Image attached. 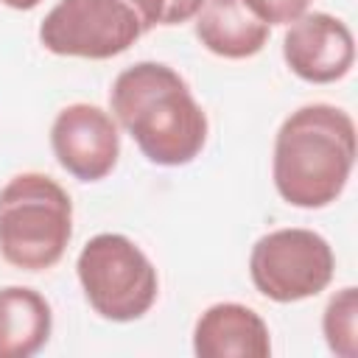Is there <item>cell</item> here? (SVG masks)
I'll return each instance as SVG.
<instances>
[{
	"mask_svg": "<svg viewBox=\"0 0 358 358\" xmlns=\"http://www.w3.org/2000/svg\"><path fill=\"white\" fill-rule=\"evenodd\" d=\"M109 106L117 126L154 165H187L207 145V112L187 81L162 62H137L120 70L109 90Z\"/></svg>",
	"mask_w": 358,
	"mask_h": 358,
	"instance_id": "1",
	"label": "cell"
},
{
	"mask_svg": "<svg viewBox=\"0 0 358 358\" xmlns=\"http://www.w3.org/2000/svg\"><path fill=\"white\" fill-rule=\"evenodd\" d=\"M355 165V120L333 103L294 109L274 134L271 179L280 199L299 210L330 207Z\"/></svg>",
	"mask_w": 358,
	"mask_h": 358,
	"instance_id": "2",
	"label": "cell"
},
{
	"mask_svg": "<svg viewBox=\"0 0 358 358\" xmlns=\"http://www.w3.org/2000/svg\"><path fill=\"white\" fill-rule=\"evenodd\" d=\"M73 238V201L48 173L25 171L0 190V255L20 271L53 268Z\"/></svg>",
	"mask_w": 358,
	"mask_h": 358,
	"instance_id": "3",
	"label": "cell"
},
{
	"mask_svg": "<svg viewBox=\"0 0 358 358\" xmlns=\"http://www.w3.org/2000/svg\"><path fill=\"white\" fill-rule=\"evenodd\" d=\"M76 274L84 299L106 322H137L159 296L154 263L131 238L120 232L92 235L78 252Z\"/></svg>",
	"mask_w": 358,
	"mask_h": 358,
	"instance_id": "4",
	"label": "cell"
},
{
	"mask_svg": "<svg viewBox=\"0 0 358 358\" xmlns=\"http://www.w3.org/2000/svg\"><path fill=\"white\" fill-rule=\"evenodd\" d=\"M336 274L327 238L305 227H282L260 235L249 252V277L257 294L288 305L319 296Z\"/></svg>",
	"mask_w": 358,
	"mask_h": 358,
	"instance_id": "5",
	"label": "cell"
},
{
	"mask_svg": "<svg viewBox=\"0 0 358 358\" xmlns=\"http://www.w3.org/2000/svg\"><path fill=\"white\" fill-rule=\"evenodd\" d=\"M148 28L129 0H59L39 22L45 50L103 62L126 53Z\"/></svg>",
	"mask_w": 358,
	"mask_h": 358,
	"instance_id": "6",
	"label": "cell"
},
{
	"mask_svg": "<svg viewBox=\"0 0 358 358\" xmlns=\"http://www.w3.org/2000/svg\"><path fill=\"white\" fill-rule=\"evenodd\" d=\"M56 162L78 182L106 179L120 157V126L112 112L95 103H70L59 109L50 126Z\"/></svg>",
	"mask_w": 358,
	"mask_h": 358,
	"instance_id": "7",
	"label": "cell"
},
{
	"mask_svg": "<svg viewBox=\"0 0 358 358\" xmlns=\"http://www.w3.org/2000/svg\"><path fill=\"white\" fill-rule=\"evenodd\" d=\"M288 70L308 84H333L355 64V39L344 20L327 11H305L282 36Z\"/></svg>",
	"mask_w": 358,
	"mask_h": 358,
	"instance_id": "8",
	"label": "cell"
},
{
	"mask_svg": "<svg viewBox=\"0 0 358 358\" xmlns=\"http://www.w3.org/2000/svg\"><path fill=\"white\" fill-rule=\"evenodd\" d=\"M199 358H268L271 333L263 316L241 302H215L193 324Z\"/></svg>",
	"mask_w": 358,
	"mask_h": 358,
	"instance_id": "9",
	"label": "cell"
},
{
	"mask_svg": "<svg viewBox=\"0 0 358 358\" xmlns=\"http://www.w3.org/2000/svg\"><path fill=\"white\" fill-rule=\"evenodd\" d=\"M196 20V39L221 59L257 56L268 42V25L243 0H204Z\"/></svg>",
	"mask_w": 358,
	"mask_h": 358,
	"instance_id": "10",
	"label": "cell"
},
{
	"mask_svg": "<svg viewBox=\"0 0 358 358\" xmlns=\"http://www.w3.org/2000/svg\"><path fill=\"white\" fill-rule=\"evenodd\" d=\"M53 330L50 302L28 285L0 288V358L36 355Z\"/></svg>",
	"mask_w": 358,
	"mask_h": 358,
	"instance_id": "11",
	"label": "cell"
},
{
	"mask_svg": "<svg viewBox=\"0 0 358 358\" xmlns=\"http://www.w3.org/2000/svg\"><path fill=\"white\" fill-rule=\"evenodd\" d=\"M322 333L333 355L355 358L358 355V288L347 285L336 291L322 313Z\"/></svg>",
	"mask_w": 358,
	"mask_h": 358,
	"instance_id": "12",
	"label": "cell"
},
{
	"mask_svg": "<svg viewBox=\"0 0 358 358\" xmlns=\"http://www.w3.org/2000/svg\"><path fill=\"white\" fill-rule=\"evenodd\" d=\"M129 3L140 11L145 28L151 31L157 25H182L193 20L204 0H129Z\"/></svg>",
	"mask_w": 358,
	"mask_h": 358,
	"instance_id": "13",
	"label": "cell"
},
{
	"mask_svg": "<svg viewBox=\"0 0 358 358\" xmlns=\"http://www.w3.org/2000/svg\"><path fill=\"white\" fill-rule=\"evenodd\" d=\"M268 28L271 25H288L296 17H302L310 6V0H243Z\"/></svg>",
	"mask_w": 358,
	"mask_h": 358,
	"instance_id": "14",
	"label": "cell"
},
{
	"mask_svg": "<svg viewBox=\"0 0 358 358\" xmlns=\"http://www.w3.org/2000/svg\"><path fill=\"white\" fill-rule=\"evenodd\" d=\"M3 6H8V8H14V11H31V8H36L42 0H0Z\"/></svg>",
	"mask_w": 358,
	"mask_h": 358,
	"instance_id": "15",
	"label": "cell"
}]
</instances>
